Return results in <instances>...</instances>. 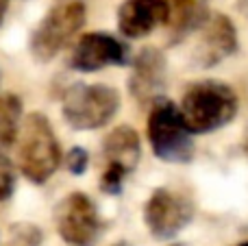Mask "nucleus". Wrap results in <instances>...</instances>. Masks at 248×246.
<instances>
[{
    "label": "nucleus",
    "mask_w": 248,
    "mask_h": 246,
    "mask_svg": "<svg viewBox=\"0 0 248 246\" xmlns=\"http://www.w3.org/2000/svg\"><path fill=\"white\" fill-rule=\"evenodd\" d=\"M42 240L44 233L37 225L17 222V225H11V229H9V238L4 246H39Z\"/></svg>",
    "instance_id": "15"
},
{
    "label": "nucleus",
    "mask_w": 248,
    "mask_h": 246,
    "mask_svg": "<svg viewBox=\"0 0 248 246\" xmlns=\"http://www.w3.org/2000/svg\"><path fill=\"white\" fill-rule=\"evenodd\" d=\"M168 63L166 57L157 48H144L133 59V70L128 77V92L141 105H153L161 98L166 90Z\"/></svg>",
    "instance_id": "10"
},
{
    "label": "nucleus",
    "mask_w": 248,
    "mask_h": 246,
    "mask_svg": "<svg viewBox=\"0 0 248 246\" xmlns=\"http://www.w3.org/2000/svg\"><path fill=\"white\" fill-rule=\"evenodd\" d=\"M61 164V148L55 129L44 113L35 111L24 118L17 138V166L20 172L35 185H44L55 177Z\"/></svg>",
    "instance_id": "2"
},
{
    "label": "nucleus",
    "mask_w": 248,
    "mask_h": 246,
    "mask_svg": "<svg viewBox=\"0 0 248 246\" xmlns=\"http://www.w3.org/2000/svg\"><path fill=\"white\" fill-rule=\"evenodd\" d=\"M148 142L155 157L166 164H189L196 153L192 131L185 126L179 105L168 98H157L150 105L148 124H146Z\"/></svg>",
    "instance_id": "3"
},
{
    "label": "nucleus",
    "mask_w": 248,
    "mask_h": 246,
    "mask_svg": "<svg viewBox=\"0 0 248 246\" xmlns=\"http://www.w3.org/2000/svg\"><path fill=\"white\" fill-rule=\"evenodd\" d=\"M55 225L68 246H96L103 233L98 209L83 192H72L57 203Z\"/></svg>",
    "instance_id": "6"
},
{
    "label": "nucleus",
    "mask_w": 248,
    "mask_h": 246,
    "mask_svg": "<svg viewBox=\"0 0 248 246\" xmlns=\"http://www.w3.org/2000/svg\"><path fill=\"white\" fill-rule=\"evenodd\" d=\"M22 122V98L11 92L0 94V153H7L17 142Z\"/></svg>",
    "instance_id": "14"
},
{
    "label": "nucleus",
    "mask_w": 248,
    "mask_h": 246,
    "mask_svg": "<svg viewBox=\"0 0 248 246\" xmlns=\"http://www.w3.org/2000/svg\"><path fill=\"white\" fill-rule=\"evenodd\" d=\"M87 166H90V155H87L85 148H81V146L70 148L68 155H65V168H68V172L74 174V177H81L87 170Z\"/></svg>",
    "instance_id": "17"
},
{
    "label": "nucleus",
    "mask_w": 248,
    "mask_h": 246,
    "mask_svg": "<svg viewBox=\"0 0 248 246\" xmlns=\"http://www.w3.org/2000/svg\"><path fill=\"white\" fill-rule=\"evenodd\" d=\"M198 33H201V37H198L194 59H196V63L201 68L218 65L227 57L235 55L237 31H235V24L224 13L209 15V20L202 24V29Z\"/></svg>",
    "instance_id": "11"
},
{
    "label": "nucleus",
    "mask_w": 248,
    "mask_h": 246,
    "mask_svg": "<svg viewBox=\"0 0 248 246\" xmlns=\"http://www.w3.org/2000/svg\"><path fill=\"white\" fill-rule=\"evenodd\" d=\"M170 2V42L179 44L194 31H201L209 20V2L207 0H168Z\"/></svg>",
    "instance_id": "13"
},
{
    "label": "nucleus",
    "mask_w": 248,
    "mask_h": 246,
    "mask_svg": "<svg viewBox=\"0 0 248 246\" xmlns=\"http://www.w3.org/2000/svg\"><path fill=\"white\" fill-rule=\"evenodd\" d=\"M196 207L183 194L157 187L144 205V225L157 240H172L194 220Z\"/></svg>",
    "instance_id": "8"
},
{
    "label": "nucleus",
    "mask_w": 248,
    "mask_h": 246,
    "mask_svg": "<svg viewBox=\"0 0 248 246\" xmlns=\"http://www.w3.org/2000/svg\"><path fill=\"white\" fill-rule=\"evenodd\" d=\"M170 246H183V244H170Z\"/></svg>",
    "instance_id": "21"
},
{
    "label": "nucleus",
    "mask_w": 248,
    "mask_h": 246,
    "mask_svg": "<svg viewBox=\"0 0 248 246\" xmlns=\"http://www.w3.org/2000/svg\"><path fill=\"white\" fill-rule=\"evenodd\" d=\"M131 50L120 37L111 33H85L77 42L70 57V68L77 72H98L109 65H128Z\"/></svg>",
    "instance_id": "9"
},
{
    "label": "nucleus",
    "mask_w": 248,
    "mask_h": 246,
    "mask_svg": "<svg viewBox=\"0 0 248 246\" xmlns=\"http://www.w3.org/2000/svg\"><path fill=\"white\" fill-rule=\"evenodd\" d=\"M240 109L237 94L229 83L218 78L196 81L185 90L179 111L192 135H205L233 122Z\"/></svg>",
    "instance_id": "1"
},
{
    "label": "nucleus",
    "mask_w": 248,
    "mask_h": 246,
    "mask_svg": "<svg viewBox=\"0 0 248 246\" xmlns=\"http://www.w3.org/2000/svg\"><path fill=\"white\" fill-rule=\"evenodd\" d=\"M168 0H124L118 9V29L124 37L141 39L161 24H168Z\"/></svg>",
    "instance_id": "12"
},
{
    "label": "nucleus",
    "mask_w": 248,
    "mask_h": 246,
    "mask_svg": "<svg viewBox=\"0 0 248 246\" xmlns=\"http://www.w3.org/2000/svg\"><path fill=\"white\" fill-rule=\"evenodd\" d=\"M16 192V168L4 153H0V203L9 200Z\"/></svg>",
    "instance_id": "16"
},
{
    "label": "nucleus",
    "mask_w": 248,
    "mask_h": 246,
    "mask_svg": "<svg viewBox=\"0 0 248 246\" xmlns=\"http://www.w3.org/2000/svg\"><path fill=\"white\" fill-rule=\"evenodd\" d=\"M120 109L116 87L103 83H74L65 90L61 116L77 131H96L109 124Z\"/></svg>",
    "instance_id": "5"
},
{
    "label": "nucleus",
    "mask_w": 248,
    "mask_h": 246,
    "mask_svg": "<svg viewBox=\"0 0 248 246\" xmlns=\"http://www.w3.org/2000/svg\"><path fill=\"white\" fill-rule=\"evenodd\" d=\"M103 155L107 159V168L100 174V190L109 196H118L122 194L128 174L140 164L141 144L137 131L126 124L116 126L105 138Z\"/></svg>",
    "instance_id": "7"
},
{
    "label": "nucleus",
    "mask_w": 248,
    "mask_h": 246,
    "mask_svg": "<svg viewBox=\"0 0 248 246\" xmlns=\"http://www.w3.org/2000/svg\"><path fill=\"white\" fill-rule=\"evenodd\" d=\"M237 246H248V242H242V244H237Z\"/></svg>",
    "instance_id": "20"
},
{
    "label": "nucleus",
    "mask_w": 248,
    "mask_h": 246,
    "mask_svg": "<svg viewBox=\"0 0 248 246\" xmlns=\"http://www.w3.org/2000/svg\"><path fill=\"white\" fill-rule=\"evenodd\" d=\"M87 17L85 0H55L29 39L31 57L39 63L55 59L83 29Z\"/></svg>",
    "instance_id": "4"
},
{
    "label": "nucleus",
    "mask_w": 248,
    "mask_h": 246,
    "mask_svg": "<svg viewBox=\"0 0 248 246\" xmlns=\"http://www.w3.org/2000/svg\"><path fill=\"white\" fill-rule=\"evenodd\" d=\"M9 2H11V0H0V24H2V20H4V13H7V9H9Z\"/></svg>",
    "instance_id": "18"
},
{
    "label": "nucleus",
    "mask_w": 248,
    "mask_h": 246,
    "mask_svg": "<svg viewBox=\"0 0 248 246\" xmlns=\"http://www.w3.org/2000/svg\"><path fill=\"white\" fill-rule=\"evenodd\" d=\"M113 246H131V244H126V242H120V244H113Z\"/></svg>",
    "instance_id": "19"
}]
</instances>
